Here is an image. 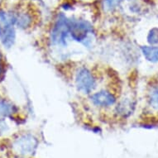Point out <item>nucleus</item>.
<instances>
[{"instance_id":"nucleus-6","label":"nucleus","mask_w":158,"mask_h":158,"mask_svg":"<svg viewBox=\"0 0 158 158\" xmlns=\"http://www.w3.org/2000/svg\"><path fill=\"white\" fill-rule=\"evenodd\" d=\"M134 106L133 98L131 96L123 95L119 99H118L116 104L114 105V111L118 116L127 118L132 114Z\"/></svg>"},{"instance_id":"nucleus-12","label":"nucleus","mask_w":158,"mask_h":158,"mask_svg":"<svg viewBox=\"0 0 158 158\" xmlns=\"http://www.w3.org/2000/svg\"><path fill=\"white\" fill-rule=\"evenodd\" d=\"M123 0H102V5L107 13H112L120 7Z\"/></svg>"},{"instance_id":"nucleus-11","label":"nucleus","mask_w":158,"mask_h":158,"mask_svg":"<svg viewBox=\"0 0 158 158\" xmlns=\"http://www.w3.org/2000/svg\"><path fill=\"white\" fill-rule=\"evenodd\" d=\"M17 109L13 104L6 100H0V118L8 117L13 114Z\"/></svg>"},{"instance_id":"nucleus-1","label":"nucleus","mask_w":158,"mask_h":158,"mask_svg":"<svg viewBox=\"0 0 158 158\" xmlns=\"http://www.w3.org/2000/svg\"><path fill=\"white\" fill-rule=\"evenodd\" d=\"M70 38V18L60 13L55 19L50 31V44L53 47L62 49L67 47Z\"/></svg>"},{"instance_id":"nucleus-5","label":"nucleus","mask_w":158,"mask_h":158,"mask_svg":"<svg viewBox=\"0 0 158 158\" xmlns=\"http://www.w3.org/2000/svg\"><path fill=\"white\" fill-rule=\"evenodd\" d=\"M38 141L31 134H26L18 137L14 141L13 149L20 155H31L36 151Z\"/></svg>"},{"instance_id":"nucleus-8","label":"nucleus","mask_w":158,"mask_h":158,"mask_svg":"<svg viewBox=\"0 0 158 158\" xmlns=\"http://www.w3.org/2000/svg\"><path fill=\"white\" fill-rule=\"evenodd\" d=\"M142 54L151 63L158 62V46H143L141 47Z\"/></svg>"},{"instance_id":"nucleus-2","label":"nucleus","mask_w":158,"mask_h":158,"mask_svg":"<svg viewBox=\"0 0 158 158\" xmlns=\"http://www.w3.org/2000/svg\"><path fill=\"white\" fill-rule=\"evenodd\" d=\"M94 29L91 23L82 18H70V36L73 41L89 47L92 44Z\"/></svg>"},{"instance_id":"nucleus-4","label":"nucleus","mask_w":158,"mask_h":158,"mask_svg":"<svg viewBox=\"0 0 158 158\" xmlns=\"http://www.w3.org/2000/svg\"><path fill=\"white\" fill-rule=\"evenodd\" d=\"M89 99L94 108L100 109H110L118 101L115 93L108 89H101L95 92L94 91L89 95Z\"/></svg>"},{"instance_id":"nucleus-13","label":"nucleus","mask_w":158,"mask_h":158,"mask_svg":"<svg viewBox=\"0 0 158 158\" xmlns=\"http://www.w3.org/2000/svg\"><path fill=\"white\" fill-rule=\"evenodd\" d=\"M147 42L150 46H158V27H152L147 34Z\"/></svg>"},{"instance_id":"nucleus-9","label":"nucleus","mask_w":158,"mask_h":158,"mask_svg":"<svg viewBox=\"0 0 158 158\" xmlns=\"http://www.w3.org/2000/svg\"><path fill=\"white\" fill-rule=\"evenodd\" d=\"M148 106L155 111H158V85L151 86L148 92Z\"/></svg>"},{"instance_id":"nucleus-10","label":"nucleus","mask_w":158,"mask_h":158,"mask_svg":"<svg viewBox=\"0 0 158 158\" xmlns=\"http://www.w3.org/2000/svg\"><path fill=\"white\" fill-rule=\"evenodd\" d=\"M32 16L28 13H23L16 17V24L21 29L29 28L32 25Z\"/></svg>"},{"instance_id":"nucleus-15","label":"nucleus","mask_w":158,"mask_h":158,"mask_svg":"<svg viewBox=\"0 0 158 158\" xmlns=\"http://www.w3.org/2000/svg\"><path fill=\"white\" fill-rule=\"evenodd\" d=\"M78 1H81V2H84V3H91L94 0H78Z\"/></svg>"},{"instance_id":"nucleus-3","label":"nucleus","mask_w":158,"mask_h":158,"mask_svg":"<svg viewBox=\"0 0 158 158\" xmlns=\"http://www.w3.org/2000/svg\"><path fill=\"white\" fill-rule=\"evenodd\" d=\"M73 82L78 92L85 95L91 94L97 86L94 73L86 65H80L74 70Z\"/></svg>"},{"instance_id":"nucleus-7","label":"nucleus","mask_w":158,"mask_h":158,"mask_svg":"<svg viewBox=\"0 0 158 158\" xmlns=\"http://www.w3.org/2000/svg\"><path fill=\"white\" fill-rule=\"evenodd\" d=\"M16 32L13 25H8L3 27L1 34L2 43L7 48H10L15 42Z\"/></svg>"},{"instance_id":"nucleus-16","label":"nucleus","mask_w":158,"mask_h":158,"mask_svg":"<svg viewBox=\"0 0 158 158\" xmlns=\"http://www.w3.org/2000/svg\"><path fill=\"white\" fill-rule=\"evenodd\" d=\"M1 34H2V29L0 27V38H1Z\"/></svg>"},{"instance_id":"nucleus-17","label":"nucleus","mask_w":158,"mask_h":158,"mask_svg":"<svg viewBox=\"0 0 158 158\" xmlns=\"http://www.w3.org/2000/svg\"><path fill=\"white\" fill-rule=\"evenodd\" d=\"M1 59H2V55L0 53V61H1Z\"/></svg>"},{"instance_id":"nucleus-14","label":"nucleus","mask_w":158,"mask_h":158,"mask_svg":"<svg viewBox=\"0 0 158 158\" xmlns=\"http://www.w3.org/2000/svg\"><path fill=\"white\" fill-rule=\"evenodd\" d=\"M3 74V67L2 66V65L0 64V79L2 77V75Z\"/></svg>"}]
</instances>
